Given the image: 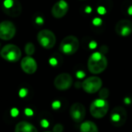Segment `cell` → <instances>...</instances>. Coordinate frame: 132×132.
<instances>
[{"instance_id":"cell-6","label":"cell","mask_w":132,"mask_h":132,"mask_svg":"<svg viewBox=\"0 0 132 132\" xmlns=\"http://www.w3.org/2000/svg\"><path fill=\"white\" fill-rule=\"evenodd\" d=\"M102 80L96 76H92L85 79L82 83L83 90L87 94H94L101 89Z\"/></svg>"},{"instance_id":"cell-2","label":"cell","mask_w":132,"mask_h":132,"mask_svg":"<svg viewBox=\"0 0 132 132\" xmlns=\"http://www.w3.org/2000/svg\"><path fill=\"white\" fill-rule=\"evenodd\" d=\"M80 42L77 36L70 35L63 39L60 44V50L65 55L71 56L79 49Z\"/></svg>"},{"instance_id":"cell-1","label":"cell","mask_w":132,"mask_h":132,"mask_svg":"<svg viewBox=\"0 0 132 132\" xmlns=\"http://www.w3.org/2000/svg\"><path fill=\"white\" fill-rule=\"evenodd\" d=\"M108 64L107 57L101 52L93 53L87 60L88 70L93 74H99L104 72L108 67Z\"/></svg>"},{"instance_id":"cell-13","label":"cell","mask_w":132,"mask_h":132,"mask_svg":"<svg viewBox=\"0 0 132 132\" xmlns=\"http://www.w3.org/2000/svg\"><path fill=\"white\" fill-rule=\"evenodd\" d=\"M20 65L22 71L27 74H33L37 70L36 61L31 56H27L22 58Z\"/></svg>"},{"instance_id":"cell-24","label":"cell","mask_w":132,"mask_h":132,"mask_svg":"<svg viewBox=\"0 0 132 132\" xmlns=\"http://www.w3.org/2000/svg\"><path fill=\"white\" fill-rule=\"evenodd\" d=\"M85 73L82 70H78L77 73H76V77L78 78V79H82L85 77Z\"/></svg>"},{"instance_id":"cell-12","label":"cell","mask_w":132,"mask_h":132,"mask_svg":"<svg viewBox=\"0 0 132 132\" xmlns=\"http://www.w3.org/2000/svg\"><path fill=\"white\" fill-rule=\"evenodd\" d=\"M69 10V5L65 0H60L56 2L51 9L53 16L56 19L63 18Z\"/></svg>"},{"instance_id":"cell-16","label":"cell","mask_w":132,"mask_h":132,"mask_svg":"<svg viewBox=\"0 0 132 132\" xmlns=\"http://www.w3.org/2000/svg\"><path fill=\"white\" fill-rule=\"evenodd\" d=\"M80 132H99L97 125L90 121H84L81 124Z\"/></svg>"},{"instance_id":"cell-35","label":"cell","mask_w":132,"mask_h":132,"mask_svg":"<svg viewBox=\"0 0 132 132\" xmlns=\"http://www.w3.org/2000/svg\"><path fill=\"white\" fill-rule=\"evenodd\" d=\"M45 132H51V131H45Z\"/></svg>"},{"instance_id":"cell-31","label":"cell","mask_w":132,"mask_h":132,"mask_svg":"<svg viewBox=\"0 0 132 132\" xmlns=\"http://www.w3.org/2000/svg\"><path fill=\"white\" fill-rule=\"evenodd\" d=\"M25 114H26L27 116H32V115L33 114V111H32L31 109H29V108H26V109L25 110Z\"/></svg>"},{"instance_id":"cell-10","label":"cell","mask_w":132,"mask_h":132,"mask_svg":"<svg viewBox=\"0 0 132 132\" xmlns=\"http://www.w3.org/2000/svg\"><path fill=\"white\" fill-rule=\"evenodd\" d=\"M70 115L74 122L80 123L86 116V108L81 103L77 102L71 105L70 108Z\"/></svg>"},{"instance_id":"cell-9","label":"cell","mask_w":132,"mask_h":132,"mask_svg":"<svg viewBox=\"0 0 132 132\" xmlns=\"http://www.w3.org/2000/svg\"><path fill=\"white\" fill-rule=\"evenodd\" d=\"M54 86L59 90H67L73 84V78L67 73H62L54 79Z\"/></svg>"},{"instance_id":"cell-25","label":"cell","mask_w":132,"mask_h":132,"mask_svg":"<svg viewBox=\"0 0 132 132\" xmlns=\"http://www.w3.org/2000/svg\"><path fill=\"white\" fill-rule=\"evenodd\" d=\"M19 94L21 97H25L26 95H27V90L25 89V88H22L19 90Z\"/></svg>"},{"instance_id":"cell-33","label":"cell","mask_w":132,"mask_h":132,"mask_svg":"<svg viewBox=\"0 0 132 132\" xmlns=\"http://www.w3.org/2000/svg\"><path fill=\"white\" fill-rule=\"evenodd\" d=\"M125 104H131V99H130L129 97H126V98H125Z\"/></svg>"},{"instance_id":"cell-8","label":"cell","mask_w":132,"mask_h":132,"mask_svg":"<svg viewBox=\"0 0 132 132\" xmlns=\"http://www.w3.org/2000/svg\"><path fill=\"white\" fill-rule=\"evenodd\" d=\"M16 29L11 21H2L0 22V39L2 40H10L15 35Z\"/></svg>"},{"instance_id":"cell-20","label":"cell","mask_w":132,"mask_h":132,"mask_svg":"<svg viewBox=\"0 0 132 132\" xmlns=\"http://www.w3.org/2000/svg\"><path fill=\"white\" fill-rule=\"evenodd\" d=\"M92 23H93V25L95 26H101V25L102 24V19H100V18H98V17L94 18V19H93V21H92Z\"/></svg>"},{"instance_id":"cell-7","label":"cell","mask_w":132,"mask_h":132,"mask_svg":"<svg viewBox=\"0 0 132 132\" xmlns=\"http://www.w3.org/2000/svg\"><path fill=\"white\" fill-rule=\"evenodd\" d=\"M126 120L127 111L123 107L118 106L112 110L111 113V121L114 126L118 128L121 127L125 124Z\"/></svg>"},{"instance_id":"cell-11","label":"cell","mask_w":132,"mask_h":132,"mask_svg":"<svg viewBox=\"0 0 132 132\" xmlns=\"http://www.w3.org/2000/svg\"><path fill=\"white\" fill-rule=\"evenodd\" d=\"M116 33L122 37L128 36L132 32V22L126 19H121L115 26Z\"/></svg>"},{"instance_id":"cell-4","label":"cell","mask_w":132,"mask_h":132,"mask_svg":"<svg viewBox=\"0 0 132 132\" xmlns=\"http://www.w3.org/2000/svg\"><path fill=\"white\" fill-rule=\"evenodd\" d=\"M109 110V104L107 100L98 98L94 100L90 106V114L97 119L106 116Z\"/></svg>"},{"instance_id":"cell-15","label":"cell","mask_w":132,"mask_h":132,"mask_svg":"<svg viewBox=\"0 0 132 132\" xmlns=\"http://www.w3.org/2000/svg\"><path fill=\"white\" fill-rule=\"evenodd\" d=\"M3 11L9 16H11V17H17V16H19L21 14L22 6H21V4H20L19 1V0H15L14 5L11 8H9L8 9H3Z\"/></svg>"},{"instance_id":"cell-17","label":"cell","mask_w":132,"mask_h":132,"mask_svg":"<svg viewBox=\"0 0 132 132\" xmlns=\"http://www.w3.org/2000/svg\"><path fill=\"white\" fill-rule=\"evenodd\" d=\"M25 52L27 56H32L35 53V46L32 43H27L25 46Z\"/></svg>"},{"instance_id":"cell-32","label":"cell","mask_w":132,"mask_h":132,"mask_svg":"<svg viewBox=\"0 0 132 132\" xmlns=\"http://www.w3.org/2000/svg\"><path fill=\"white\" fill-rule=\"evenodd\" d=\"M85 12L86 13H90L91 12H92V8L90 7V6H87L86 8H85Z\"/></svg>"},{"instance_id":"cell-21","label":"cell","mask_w":132,"mask_h":132,"mask_svg":"<svg viewBox=\"0 0 132 132\" xmlns=\"http://www.w3.org/2000/svg\"><path fill=\"white\" fill-rule=\"evenodd\" d=\"M60 106H61V104H60V102L59 101H53V104H52V108H53L54 110L59 109V108H60Z\"/></svg>"},{"instance_id":"cell-26","label":"cell","mask_w":132,"mask_h":132,"mask_svg":"<svg viewBox=\"0 0 132 132\" xmlns=\"http://www.w3.org/2000/svg\"><path fill=\"white\" fill-rule=\"evenodd\" d=\"M97 42H95V41H91V42L89 43V45H88V46H89V48H90V50H94V49H96V48H97Z\"/></svg>"},{"instance_id":"cell-23","label":"cell","mask_w":132,"mask_h":132,"mask_svg":"<svg viewBox=\"0 0 132 132\" xmlns=\"http://www.w3.org/2000/svg\"><path fill=\"white\" fill-rule=\"evenodd\" d=\"M35 22H36L37 25H39V26L43 25V22H44L43 18H42L41 16H37V17L36 18V19H35Z\"/></svg>"},{"instance_id":"cell-22","label":"cell","mask_w":132,"mask_h":132,"mask_svg":"<svg viewBox=\"0 0 132 132\" xmlns=\"http://www.w3.org/2000/svg\"><path fill=\"white\" fill-rule=\"evenodd\" d=\"M97 11L100 15H104V14H106V12H107L106 9L104 6H98Z\"/></svg>"},{"instance_id":"cell-14","label":"cell","mask_w":132,"mask_h":132,"mask_svg":"<svg viewBox=\"0 0 132 132\" xmlns=\"http://www.w3.org/2000/svg\"><path fill=\"white\" fill-rule=\"evenodd\" d=\"M15 132H38V131L31 123L27 121H20L15 125Z\"/></svg>"},{"instance_id":"cell-5","label":"cell","mask_w":132,"mask_h":132,"mask_svg":"<svg viewBox=\"0 0 132 132\" xmlns=\"http://www.w3.org/2000/svg\"><path fill=\"white\" fill-rule=\"evenodd\" d=\"M37 41L42 47L46 50H50L55 46L56 38L53 31L45 29L38 32Z\"/></svg>"},{"instance_id":"cell-18","label":"cell","mask_w":132,"mask_h":132,"mask_svg":"<svg viewBox=\"0 0 132 132\" xmlns=\"http://www.w3.org/2000/svg\"><path fill=\"white\" fill-rule=\"evenodd\" d=\"M109 90L108 88H102L99 90V97L101 99L107 100L109 97Z\"/></svg>"},{"instance_id":"cell-34","label":"cell","mask_w":132,"mask_h":132,"mask_svg":"<svg viewBox=\"0 0 132 132\" xmlns=\"http://www.w3.org/2000/svg\"><path fill=\"white\" fill-rule=\"evenodd\" d=\"M128 12L130 15H132V5H131L128 9Z\"/></svg>"},{"instance_id":"cell-28","label":"cell","mask_w":132,"mask_h":132,"mask_svg":"<svg viewBox=\"0 0 132 132\" xmlns=\"http://www.w3.org/2000/svg\"><path fill=\"white\" fill-rule=\"evenodd\" d=\"M101 53H102L103 54H105V53H107L108 52V47L107 46H102L101 47V51H100Z\"/></svg>"},{"instance_id":"cell-19","label":"cell","mask_w":132,"mask_h":132,"mask_svg":"<svg viewBox=\"0 0 132 132\" xmlns=\"http://www.w3.org/2000/svg\"><path fill=\"white\" fill-rule=\"evenodd\" d=\"M63 126L61 124H56L53 128V132H63Z\"/></svg>"},{"instance_id":"cell-29","label":"cell","mask_w":132,"mask_h":132,"mask_svg":"<svg viewBox=\"0 0 132 132\" xmlns=\"http://www.w3.org/2000/svg\"><path fill=\"white\" fill-rule=\"evenodd\" d=\"M11 115L12 117H16L17 115H19V111L16 108H12L11 110Z\"/></svg>"},{"instance_id":"cell-27","label":"cell","mask_w":132,"mask_h":132,"mask_svg":"<svg viewBox=\"0 0 132 132\" xmlns=\"http://www.w3.org/2000/svg\"><path fill=\"white\" fill-rule=\"evenodd\" d=\"M49 63H50V64L51 66H56L57 63H58L57 60H56V58H54V57L50 58V60H49Z\"/></svg>"},{"instance_id":"cell-3","label":"cell","mask_w":132,"mask_h":132,"mask_svg":"<svg viewBox=\"0 0 132 132\" xmlns=\"http://www.w3.org/2000/svg\"><path fill=\"white\" fill-rule=\"evenodd\" d=\"M0 56L5 60L10 63L19 61L22 56V52L19 46L14 44H7L0 51Z\"/></svg>"},{"instance_id":"cell-30","label":"cell","mask_w":132,"mask_h":132,"mask_svg":"<svg viewBox=\"0 0 132 132\" xmlns=\"http://www.w3.org/2000/svg\"><path fill=\"white\" fill-rule=\"evenodd\" d=\"M49 122H48V121L47 120H45V119H43V120H42L41 121V125H42V127H43V128H47L48 126H49Z\"/></svg>"}]
</instances>
